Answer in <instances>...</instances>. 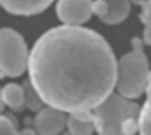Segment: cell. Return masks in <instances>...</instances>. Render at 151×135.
<instances>
[{
  "label": "cell",
  "mask_w": 151,
  "mask_h": 135,
  "mask_svg": "<svg viewBox=\"0 0 151 135\" xmlns=\"http://www.w3.org/2000/svg\"><path fill=\"white\" fill-rule=\"evenodd\" d=\"M30 84L45 105L60 112H91L117 82L110 45L86 27H55L45 32L29 55Z\"/></svg>",
  "instance_id": "cell-1"
},
{
  "label": "cell",
  "mask_w": 151,
  "mask_h": 135,
  "mask_svg": "<svg viewBox=\"0 0 151 135\" xmlns=\"http://www.w3.org/2000/svg\"><path fill=\"white\" fill-rule=\"evenodd\" d=\"M149 62L139 37L132 39V50L117 62V82L116 89L126 100L140 98L149 84Z\"/></svg>",
  "instance_id": "cell-2"
},
{
  "label": "cell",
  "mask_w": 151,
  "mask_h": 135,
  "mask_svg": "<svg viewBox=\"0 0 151 135\" xmlns=\"http://www.w3.org/2000/svg\"><path fill=\"white\" fill-rule=\"evenodd\" d=\"M93 112V123L98 135H126L124 123L130 117H139L140 107L121 94H110Z\"/></svg>",
  "instance_id": "cell-3"
},
{
  "label": "cell",
  "mask_w": 151,
  "mask_h": 135,
  "mask_svg": "<svg viewBox=\"0 0 151 135\" xmlns=\"http://www.w3.org/2000/svg\"><path fill=\"white\" fill-rule=\"evenodd\" d=\"M29 48L23 36L13 29H0V77H20L29 70Z\"/></svg>",
  "instance_id": "cell-4"
},
{
  "label": "cell",
  "mask_w": 151,
  "mask_h": 135,
  "mask_svg": "<svg viewBox=\"0 0 151 135\" xmlns=\"http://www.w3.org/2000/svg\"><path fill=\"white\" fill-rule=\"evenodd\" d=\"M57 16L68 27H80L93 16V0H59Z\"/></svg>",
  "instance_id": "cell-5"
},
{
  "label": "cell",
  "mask_w": 151,
  "mask_h": 135,
  "mask_svg": "<svg viewBox=\"0 0 151 135\" xmlns=\"http://www.w3.org/2000/svg\"><path fill=\"white\" fill-rule=\"evenodd\" d=\"M66 123L68 119L64 112L52 107H45L34 117V130L39 135H59L64 130Z\"/></svg>",
  "instance_id": "cell-6"
},
{
  "label": "cell",
  "mask_w": 151,
  "mask_h": 135,
  "mask_svg": "<svg viewBox=\"0 0 151 135\" xmlns=\"http://www.w3.org/2000/svg\"><path fill=\"white\" fill-rule=\"evenodd\" d=\"M52 2L53 0H0V6L11 14L32 16V14H39L45 9H48Z\"/></svg>",
  "instance_id": "cell-7"
},
{
  "label": "cell",
  "mask_w": 151,
  "mask_h": 135,
  "mask_svg": "<svg viewBox=\"0 0 151 135\" xmlns=\"http://www.w3.org/2000/svg\"><path fill=\"white\" fill-rule=\"evenodd\" d=\"M66 124H68V130L71 135H91L96 130L94 123H93V112L69 114Z\"/></svg>",
  "instance_id": "cell-8"
},
{
  "label": "cell",
  "mask_w": 151,
  "mask_h": 135,
  "mask_svg": "<svg viewBox=\"0 0 151 135\" xmlns=\"http://www.w3.org/2000/svg\"><path fill=\"white\" fill-rule=\"evenodd\" d=\"M130 7H132L130 0H109V11L101 18V22L107 25L123 23L130 14Z\"/></svg>",
  "instance_id": "cell-9"
},
{
  "label": "cell",
  "mask_w": 151,
  "mask_h": 135,
  "mask_svg": "<svg viewBox=\"0 0 151 135\" xmlns=\"http://www.w3.org/2000/svg\"><path fill=\"white\" fill-rule=\"evenodd\" d=\"M2 101L13 110H22L25 105V91L20 84H7L2 87Z\"/></svg>",
  "instance_id": "cell-10"
},
{
  "label": "cell",
  "mask_w": 151,
  "mask_h": 135,
  "mask_svg": "<svg viewBox=\"0 0 151 135\" xmlns=\"http://www.w3.org/2000/svg\"><path fill=\"white\" fill-rule=\"evenodd\" d=\"M146 103L140 107L139 114V133L140 135H151V73H149V84L146 89Z\"/></svg>",
  "instance_id": "cell-11"
},
{
  "label": "cell",
  "mask_w": 151,
  "mask_h": 135,
  "mask_svg": "<svg viewBox=\"0 0 151 135\" xmlns=\"http://www.w3.org/2000/svg\"><path fill=\"white\" fill-rule=\"evenodd\" d=\"M23 91H25V107H29V108L34 110V112H39L45 103H43V100L39 98V94L36 93V89L32 87L30 80H27V82L23 84Z\"/></svg>",
  "instance_id": "cell-12"
},
{
  "label": "cell",
  "mask_w": 151,
  "mask_h": 135,
  "mask_svg": "<svg viewBox=\"0 0 151 135\" xmlns=\"http://www.w3.org/2000/svg\"><path fill=\"white\" fill-rule=\"evenodd\" d=\"M0 135H18L14 123L6 116H0Z\"/></svg>",
  "instance_id": "cell-13"
},
{
  "label": "cell",
  "mask_w": 151,
  "mask_h": 135,
  "mask_svg": "<svg viewBox=\"0 0 151 135\" xmlns=\"http://www.w3.org/2000/svg\"><path fill=\"white\" fill-rule=\"evenodd\" d=\"M109 11V0H94L93 2V14H96L100 20L107 14Z\"/></svg>",
  "instance_id": "cell-14"
},
{
  "label": "cell",
  "mask_w": 151,
  "mask_h": 135,
  "mask_svg": "<svg viewBox=\"0 0 151 135\" xmlns=\"http://www.w3.org/2000/svg\"><path fill=\"white\" fill-rule=\"evenodd\" d=\"M144 43L151 46V22L146 23V29H144Z\"/></svg>",
  "instance_id": "cell-15"
},
{
  "label": "cell",
  "mask_w": 151,
  "mask_h": 135,
  "mask_svg": "<svg viewBox=\"0 0 151 135\" xmlns=\"http://www.w3.org/2000/svg\"><path fill=\"white\" fill-rule=\"evenodd\" d=\"M18 135H37V133H36V130H32V128H23L22 131H18Z\"/></svg>",
  "instance_id": "cell-16"
},
{
  "label": "cell",
  "mask_w": 151,
  "mask_h": 135,
  "mask_svg": "<svg viewBox=\"0 0 151 135\" xmlns=\"http://www.w3.org/2000/svg\"><path fill=\"white\" fill-rule=\"evenodd\" d=\"M4 108V101H2V89H0V112H2Z\"/></svg>",
  "instance_id": "cell-17"
},
{
  "label": "cell",
  "mask_w": 151,
  "mask_h": 135,
  "mask_svg": "<svg viewBox=\"0 0 151 135\" xmlns=\"http://www.w3.org/2000/svg\"><path fill=\"white\" fill-rule=\"evenodd\" d=\"M133 2H137V4H146V0H133Z\"/></svg>",
  "instance_id": "cell-18"
},
{
  "label": "cell",
  "mask_w": 151,
  "mask_h": 135,
  "mask_svg": "<svg viewBox=\"0 0 151 135\" xmlns=\"http://www.w3.org/2000/svg\"><path fill=\"white\" fill-rule=\"evenodd\" d=\"M146 2H147V4H149V6H151V0H146Z\"/></svg>",
  "instance_id": "cell-19"
}]
</instances>
